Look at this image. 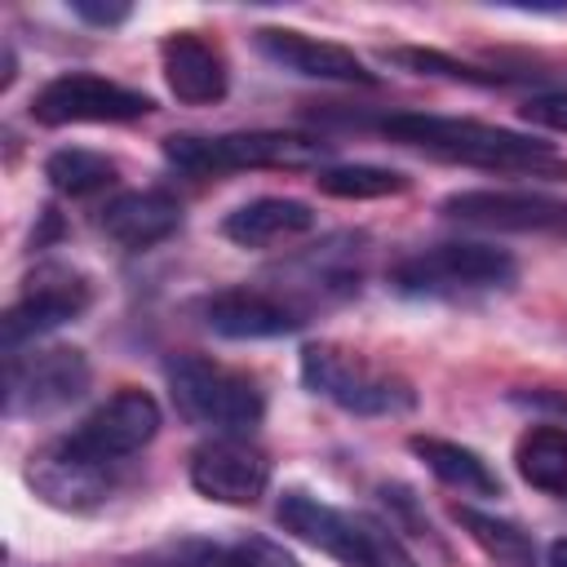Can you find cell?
Segmentation results:
<instances>
[{
    "instance_id": "4316f807",
    "label": "cell",
    "mask_w": 567,
    "mask_h": 567,
    "mask_svg": "<svg viewBox=\"0 0 567 567\" xmlns=\"http://www.w3.org/2000/svg\"><path fill=\"white\" fill-rule=\"evenodd\" d=\"M523 120L536 124V128L567 133V89H558V93H536V97L523 106Z\"/></svg>"
},
{
    "instance_id": "5bb4252c",
    "label": "cell",
    "mask_w": 567,
    "mask_h": 567,
    "mask_svg": "<svg viewBox=\"0 0 567 567\" xmlns=\"http://www.w3.org/2000/svg\"><path fill=\"white\" fill-rule=\"evenodd\" d=\"M252 44L266 62H275L288 75H301V80L377 84V75L363 66V58L354 49L332 44V40H315L306 31H292V27H261V31H252Z\"/></svg>"
},
{
    "instance_id": "44dd1931",
    "label": "cell",
    "mask_w": 567,
    "mask_h": 567,
    "mask_svg": "<svg viewBox=\"0 0 567 567\" xmlns=\"http://www.w3.org/2000/svg\"><path fill=\"white\" fill-rule=\"evenodd\" d=\"M452 518L461 523V532L496 563V567H540V554H536V540L509 523V518H496V514H483L474 505H452Z\"/></svg>"
},
{
    "instance_id": "d6986e66",
    "label": "cell",
    "mask_w": 567,
    "mask_h": 567,
    "mask_svg": "<svg viewBox=\"0 0 567 567\" xmlns=\"http://www.w3.org/2000/svg\"><path fill=\"white\" fill-rule=\"evenodd\" d=\"M412 456L447 487L465 492V496H501V474L465 443H452V439H439V434H412L408 439Z\"/></svg>"
},
{
    "instance_id": "7402d4cb",
    "label": "cell",
    "mask_w": 567,
    "mask_h": 567,
    "mask_svg": "<svg viewBox=\"0 0 567 567\" xmlns=\"http://www.w3.org/2000/svg\"><path fill=\"white\" fill-rule=\"evenodd\" d=\"M115 173H120L115 159L102 151H89V146H62L44 159V177L62 195H93V190L111 186Z\"/></svg>"
},
{
    "instance_id": "4dcf8cb0",
    "label": "cell",
    "mask_w": 567,
    "mask_h": 567,
    "mask_svg": "<svg viewBox=\"0 0 567 567\" xmlns=\"http://www.w3.org/2000/svg\"><path fill=\"white\" fill-rule=\"evenodd\" d=\"M545 567H567V536H558L554 545H549V563Z\"/></svg>"
},
{
    "instance_id": "6da1fadb",
    "label": "cell",
    "mask_w": 567,
    "mask_h": 567,
    "mask_svg": "<svg viewBox=\"0 0 567 567\" xmlns=\"http://www.w3.org/2000/svg\"><path fill=\"white\" fill-rule=\"evenodd\" d=\"M381 133L399 146L470 164V168H492V173H527V177H567V159L527 133L483 124V120H461V115H421L403 111L381 120Z\"/></svg>"
},
{
    "instance_id": "30bf717a",
    "label": "cell",
    "mask_w": 567,
    "mask_h": 567,
    "mask_svg": "<svg viewBox=\"0 0 567 567\" xmlns=\"http://www.w3.org/2000/svg\"><path fill=\"white\" fill-rule=\"evenodd\" d=\"M159 403L146 390H115L106 403H97L71 434H62L80 456L124 465L133 452H142L159 434Z\"/></svg>"
},
{
    "instance_id": "277c9868",
    "label": "cell",
    "mask_w": 567,
    "mask_h": 567,
    "mask_svg": "<svg viewBox=\"0 0 567 567\" xmlns=\"http://www.w3.org/2000/svg\"><path fill=\"white\" fill-rule=\"evenodd\" d=\"M168 394L190 425H204L217 434H248L266 416L261 385L248 372L204 354H182L168 363Z\"/></svg>"
},
{
    "instance_id": "52a82bcc",
    "label": "cell",
    "mask_w": 567,
    "mask_h": 567,
    "mask_svg": "<svg viewBox=\"0 0 567 567\" xmlns=\"http://www.w3.org/2000/svg\"><path fill=\"white\" fill-rule=\"evenodd\" d=\"M93 381L84 350L75 346H31L13 350L4 368V403L9 416H44L75 403Z\"/></svg>"
},
{
    "instance_id": "484cf974",
    "label": "cell",
    "mask_w": 567,
    "mask_h": 567,
    "mask_svg": "<svg viewBox=\"0 0 567 567\" xmlns=\"http://www.w3.org/2000/svg\"><path fill=\"white\" fill-rule=\"evenodd\" d=\"M226 558H230V567H301L284 545H275V540H266V536L230 540V545H226Z\"/></svg>"
},
{
    "instance_id": "ffe728a7",
    "label": "cell",
    "mask_w": 567,
    "mask_h": 567,
    "mask_svg": "<svg viewBox=\"0 0 567 567\" xmlns=\"http://www.w3.org/2000/svg\"><path fill=\"white\" fill-rule=\"evenodd\" d=\"M514 470L523 474L527 487L567 501V430L549 421L523 430L514 443Z\"/></svg>"
},
{
    "instance_id": "f1b7e54d",
    "label": "cell",
    "mask_w": 567,
    "mask_h": 567,
    "mask_svg": "<svg viewBox=\"0 0 567 567\" xmlns=\"http://www.w3.org/2000/svg\"><path fill=\"white\" fill-rule=\"evenodd\" d=\"M71 13L93 22V27H124L133 18L128 4H93V0H71Z\"/></svg>"
},
{
    "instance_id": "5b68a950",
    "label": "cell",
    "mask_w": 567,
    "mask_h": 567,
    "mask_svg": "<svg viewBox=\"0 0 567 567\" xmlns=\"http://www.w3.org/2000/svg\"><path fill=\"white\" fill-rule=\"evenodd\" d=\"M514 275H518V266L505 248L452 239V244H434V248L403 257L390 270V288L403 297H461V292L509 288Z\"/></svg>"
},
{
    "instance_id": "f546056e",
    "label": "cell",
    "mask_w": 567,
    "mask_h": 567,
    "mask_svg": "<svg viewBox=\"0 0 567 567\" xmlns=\"http://www.w3.org/2000/svg\"><path fill=\"white\" fill-rule=\"evenodd\" d=\"M518 403L545 408V412H554V416H563V421H567V394H558V390H532V394H518Z\"/></svg>"
},
{
    "instance_id": "7c38bea8",
    "label": "cell",
    "mask_w": 567,
    "mask_h": 567,
    "mask_svg": "<svg viewBox=\"0 0 567 567\" xmlns=\"http://www.w3.org/2000/svg\"><path fill=\"white\" fill-rule=\"evenodd\" d=\"M275 518L284 532L297 540L315 545L319 554L337 558L341 567H372V540H368V518H354L301 487H288L275 505Z\"/></svg>"
},
{
    "instance_id": "603a6c76",
    "label": "cell",
    "mask_w": 567,
    "mask_h": 567,
    "mask_svg": "<svg viewBox=\"0 0 567 567\" xmlns=\"http://www.w3.org/2000/svg\"><path fill=\"white\" fill-rule=\"evenodd\" d=\"M315 186L332 199H381L408 190V177L381 164H328L315 173Z\"/></svg>"
},
{
    "instance_id": "ac0fdd59",
    "label": "cell",
    "mask_w": 567,
    "mask_h": 567,
    "mask_svg": "<svg viewBox=\"0 0 567 567\" xmlns=\"http://www.w3.org/2000/svg\"><path fill=\"white\" fill-rule=\"evenodd\" d=\"M102 230L120 248H155L182 226V204L168 190H124L102 208Z\"/></svg>"
},
{
    "instance_id": "83f0119b",
    "label": "cell",
    "mask_w": 567,
    "mask_h": 567,
    "mask_svg": "<svg viewBox=\"0 0 567 567\" xmlns=\"http://www.w3.org/2000/svg\"><path fill=\"white\" fill-rule=\"evenodd\" d=\"M368 540H372V567H421V563L403 549V540H399L390 527L372 523V518H368Z\"/></svg>"
},
{
    "instance_id": "8fae6325",
    "label": "cell",
    "mask_w": 567,
    "mask_h": 567,
    "mask_svg": "<svg viewBox=\"0 0 567 567\" xmlns=\"http://www.w3.org/2000/svg\"><path fill=\"white\" fill-rule=\"evenodd\" d=\"M190 487L213 505H257L270 487V456L239 434H217L190 452Z\"/></svg>"
},
{
    "instance_id": "d4e9b609",
    "label": "cell",
    "mask_w": 567,
    "mask_h": 567,
    "mask_svg": "<svg viewBox=\"0 0 567 567\" xmlns=\"http://www.w3.org/2000/svg\"><path fill=\"white\" fill-rule=\"evenodd\" d=\"M133 567H230V558H226V545H217V540H177V545H168L159 558H142V563H133Z\"/></svg>"
},
{
    "instance_id": "7a4b0ae2",
    "label": "cell",
    "mask_w": 567,
    "mask_h": 567,
    "mask_svg": "<svg viewBox=\"0 0 567 567\" xmlns=\"http://www.w3.org/2000/svg\"><path fill=\"white\" fill-rule=\"evenodd\" d=\"M164 159L182 173H244V168H319L328 159V142L310 133L252 128V133H173L164 137Z\"/></svg>"
},
{
    "instance_id": "4fadbf2b",
    "label": "cell",
    "mask_w": 567,
    "mask_h": 567,
    "mask_svg": "<svg viewBox=\"0 0 567 567\" xmlns=\"http://www.w3.org/2000/svg\"><path fill=\"white\" fill-rule=\"evenodd\" d=\"M447 221L487 230H558L567 235V199L540 190H456L439 204Z\"/></svg>"
},
{
    "instance_id": "cb8c5ba5",
    "label": "cell",
    "mask_w": 567,
    "mask_h": 567,
    "mask_svg": "<svg viewBox=\"0 0 567 567\" xmlns=\"http://www.w3.org/2000/svg\"><path fill=\"white\" fill-rule=\"evenodd\" d=\"M385 62L403 66V71H416V75H443V80H465V84H505L509 75L501 71H478L470 62H456L439 49H416V44H394L385 49Z\"/></svg>"
},
{
    "instance_id": "2e32d148",
    "label": "cell",
    "mask_w": 567,
    "mask_h": 567,
    "mask_svg": "<svg viewBox=\"0 0 567 567\" xmlns=\"http://www.w3.org/2000/svg\"><path fill=\"white\" fill-rule=\"evenodd\" d=\"M159 62H164V80L173 89L177 102L186 106H213L226 97L230 89V71H226V58L199 40L195 31H177L159 44Z\"/></svg>"
},
{
    "instance_id": "9c48e42d",
    "label": "cell",
    "mask_w": 567,
    "mask_h": 567,
    "mask_svg": "<svg viewBox=\"0 0 567 567\" xmlns=\"http://www.w3.org/2000/svg\"><path fill=\"white\" fill-rule=\"evenodd\" d=\"M27 487L53 505V509H66V514H89V509H102L115 487H120V465H106V461H89L80 456L66 439H53L44 447H35L27 456V470H22Z\"/></svg>"
},
{
    "instance_id": "9a60e30c",
    "label": "cell",
    "mask_w": 567,
    "mask_h": 567,
    "mask_svg": "<svg viewBox=\"0 0 567 567\" xmlns=\"http://www.w3.org/2000/svg\"><path fill=\"white\" fill-rule=\"evenodd\" d=\"M199 319L208 332L226 341H261V337H284L306 323L301 306L266 292V288H221L199 301Z\"/></svg>"
},
{
    "instance_id": "e0dca14e",
    "label": "cell",
    "mask_w": 567,
    "mask_h": 567,
    "mask_svg": "<svg viewBox=\"0 0 567 567\" xmlns=\"http://www.w3.org/2000/svg\"><path fill=\"white\" fill-rule=\"evenodd\" d=\"M319 226V213L306 199L292 195H257L248 204H239L235 213H226L221 235L239 248H270V244H288L297 235H310Z\"/></svg>"
},
{
    "instance_id": "8992f818",
    "label": "cell",
    "mask_w": 567,
    "mask_h": 567,
    "mask_svg": "<svg viewBox=\"0 0 567 567\" xmlns=\"http://www.w3.org/2000/svg\"><path fill=\"white\" fill-rule=\"evenodd\" d=\"M155 102L142 89H128L120 80L93 75V71H62L31 97V120L62 128V124H124L151 115Z\"/></svg>"
},
{
    "instance_id": "3957f363",
    "label": "cell",
    "mask_w": 567,
    "mask_h": 567,
    "mask_svg": "<svg viewBox=\"0 0 567 567\" xmlns=\"http://www.w3.org/2000/svg\"><path fill=\"white\" fill-rule=\"evenodd\" d=\"M301 381L310 394H319L354 416H403L416 408V390L408 377H399L337 341H310L301 350Z\"/></svg>"
},
{
    "instance_id": "ba28073f",
    "label": "cell",
    "mask_w": 567,
    "mask_h": 567,
    "mask_svg": "<svg viewBox=\"0 0 567 567\" xmlns=\"http://www.w3.org/2000/svg\"><path fill=\"white\" fill-rule=\"evenodd\" d=\"M93 301V284L84 270L62 266V261H44L27 275L18 301L4 310V350H27L35 346L44 332L80 319Z\"/></svg>"
}]
</instances>
